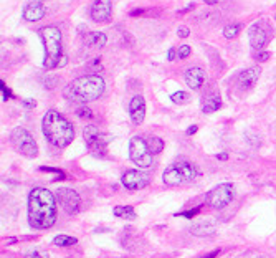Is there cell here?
I'll use <instances>...</instances> for the list:
<instances>
[{
    "instance_id": "obj_1",
    "label": "cell",
    "mask_w": 276,
    "mask_h": 258,
    "mask_svg": "<svg viewBox=\"0 0 276 258\" xmlns=\"http://www.w3.org/2000/svg\"><path fill=\"white\" fill-rule=\"evenodd\" d=\"M56 222V196L45 187L28 194V223L37 230H46Z\"/></svg>"
},
{
    "instance_id": "obj_2",
    "label": "cell",
    "mask_w": 276,
    "mask_h": 258,
    "mask_svg": "<svg viewBox=\"0 0 276 258\" xmlns=\"http://www.w3.org/2000/svg\"><path fill=\"white\" fill-rule=\"evenodd\" d=\"M42 131L45 139L55 148H66L75 138L73 124L55 109L46 111L45 116H43Z\"/></svg>"
},
{
    "instance_id": "obj_3",
    "label": "cell",
    "mask_w": 276,
    "mask_h": 258,
    "mask_svg": "<svg viewBox=\"0 0 276 258\" xmlns=\"http://www.w3.org/2000/svg\"><path fill=\"white\" fill-rule=\"evenodd\" d=\"M104 91V81L99 75H86L78 78L65 90L68 101L75 104H86L88 101L98 100Z\"/></svg>"
},
{
    "instance_id": "obj_4",
    "label": "cell",
    "mask_w": 276,
    "mask_h": 258,
    "mask_svg": "<svg viewBox=\"0 0 276 258\" xmlns=\"http://www.w3.org/2000/svg\"><path fill=\"white\" fill-rule=\"evenodd\" d=\"M40 37L45 45V65L46 70H53L60 65L61 58V32L56 27H45L40 30Z\"/></svg>"
},
{
    "instance_id": "obj_5",
    "label": "cell",
    "mask_w": 276,
    "mask_h": 258,
    "mask_svg": "<svg viewBox=\"0 0 276 258\" xmlns=\"http://www.w3.org/2000/svg\"><path fill=\"white\" fill-rule=\"evenodd\" d=\"M197 176H198V169L195 167V164L188 162L185 159H181V160L172 162L166 169V172H164V176H162V181L166 186L174 187V186H181V184L190 182Z\"/></svg>"
},
{
    "instance_id": "obj_6",
    "label": "cell",
    "mask_w": 276,
    "mask_h": 258,
    "mask_svg": "<svg viewBox=\"0 0 276 258\" xmlns=\"http://www.w3.org/2000/svg\"><path fill=\"white\" fill-rule=\"evenodd\" d=\"M129 157L138 167H151L152 165V153L149 149L146 139L141 136H134L129 141Z\"/></svg>"
},
{
    "instance_id": "obj_7",
    "label": "cell",
    "mask_w": 276,
    "mask_h": 258,
    "mask_svg": "<svg viewBox=\"0 0 276 258\" xmlns=\"http://www.w3.org/2000/svg\"><path fill=\"white\" fill-rule=\"evenodd\" d=\"M10 143L13 144V148H15L22 155H25V157H30V159L37 157L38 146L35 143V139H33V136L28 133L27 129H23V128L13 129L10 134Z\"/></svg>"
},
{
    "instance_id": "obj_8",
    "label": "cell",
    "mask_w": 276,
    "mask_h": 258,
    "mask_svg": "<svg viewBox=\"0 0 276 258\" xmlns=\"http://www.w3.org/2000/svg\"><path fill=\"white\" fill-rule=\"evenodd\" d=\"M83 138L85 143L88 146L90 153L98 155V157H103L106 154V146H108V139L104 138V134L96 128L93 124H88L83 129Z\"/></svg>"
},
{
    "instance_id": "obj_9",
    "label": "cell",
    "mask_w": 276,
    "mask_h": 258,
    "mask_svg": "<svg viewBox=\"0 0 276 258\" xmlns=\"http://www.w3.org/2000/svg\"><path fill=\"white\" fill-rule=\"evenodd\" d=\"M231 199H233V186H231V184H220V186H217L215 189H212V191L207 194V202H209V206L212 208H217V210L229 206L231 202Z\"/></svg>"
},
{
    "instance_id": "obj_10",
    "label": "cell",
    "mask_w": 276,
    "mask_h": 258,
    "mask_svg": "<svg viewBox=\"0 0 276 258\" xmlns=\"http://www.w3.org/2000/svg\"><path fill=\"white\" fill-rule=\"evenodd\" d=\"M271 35H273V28L270 27L268 22L265 20H260L253 23V27L250 28V43L251 47L255 48V50H261L266 43L270 42Z\"/></svg>"
},
{
    "instance_id": "obj_11",
    "label": "cell",
    "mask_w": 276,
    "mask_h": 258,
    "mask_svg": "<svg viewBox=\"0 0 276 258\" xmlns=\"http://www.w3.org/2000/svg\"><path fill=\"white\" fill-rule=\"evenodd\" d=\"M56 201L60 202V206L63 207V210L66 213H76L80 210V196L71 189L61 187L55 192Z\"/></svg>"
},
{
    "instance_id": "obj_12",
    "label": "cell",
    "mask_w": 276,
    "mask_h": 258,
    "mask_svg": "<svg viewBox=\"0 0 276 258\" xmlns=\"http://www.w3.org/2000/svg\"><path fill=\"white\" fill-rule=\"evenodd\" d=\"M121 182L129 191H139V189H144L149 184V176L144 172H139V170H126L121 177Z\"/></svg>"
},
{
    "instance_id": "obj_13",
    "label": "cell",
    "mask_w": 276,
    "mask_h": 258,
    "mask_svg": "<svg viewBox=\"0 0 276 258\" xmlns=\"http://www.w3.org/2000/svg\"><path fill=\"white\" fill-rule=\"evenodd\" d=\"M111 12H113V5L111 0H94L91 5V18L96 23H104L111 18Z\"/></svg>"
},
{
    "instance_id": "obj_14",
    "label": "cell",
    "mask_w": 276,
    "mask_h": 258,
    "mask_svg": "<svg viewBox=\"0 0 276 258\" xmlns=\"http://www.w3.org/2000/svg\"><path fill=\"white\" fill-rule=\"evenodd\" d=\"M129 116L133 124H142L144 118H146V101L141 95H136L129 103Z\"/></svg>"
},
{
    "instance_id": "obj_15",
    "label": "cell",
    "mask_w": 276,
    "mask_h": 258,
    "mask_svg": "<svg viewBox=\"0 0 276 258\" xmlns=\"http://www.w3.org/2000/svg\"><path fill=\"white\" fill-rule=\"evenodd\" d=\"M46 13V8L43 5L42 2H38V0H33L28 5L23 8V18H25L27 22H38L42 20L43 17H45Z\"/></svg>"
},
{
    "instance_id": "obj_16",
    "label": "cell",
    "mask_w": 276,
    "mask_h": 258,
    "mask_svg": "<svg viewBox=\"0 0 276 258\" xmlns=\"http://www.w3.org/2000/svg\"><path fill=\"white\" fill-rule=\"evenodd\" d=\"M203 81H205V73H203L202 68L193 66V68H188L185 71V83L188 88L198 90L203 85Z\"/></svg>"
},
{
    "instance_id": "obj_17",
    "label": "cell",
    "mask_w": 276,
    "mask_h": 258,
    "mask_svg": "<svg viewBox=\"0 0 276 258\" xmlns=\"http://www.w3.org/2000/svg\"><path fill=\"white\" fill-rule=\"evenodd\" d=\"M260 78V68H248L238 75V85L240 90H250Z\"/></svg>"
},
{
    "instance_id": "obj_18",
    "label": "cell",
    "mask_w": 276,
    "mask_h": 258,
    "mask_svg": "<svg viewBox=\"0 0 276 258\" xmlns=\"http://www.w3.org/2000/svg\"><path fill=\"white\" fill-rule=\"evenodd\" d=\"M220 106H222V100L217 93H210V95L203 96V100H202V111L203 113H207V114L215 113V111L220 109Z\"/></svg>"
},
{
    "instance_id": "obj_19",
    "label": "cell",
    "mask_w": 276,
    "mask_h": 258,
    "mask_svg": "<svg viewBox=\"0 0 276 258\" xmlns=\"http://www.w3.org/2000/svg\"><path fill=\"white\" fill-rule=\"evenodd\" d=\"M114 215L119 217V218H124V220H134L136 218V212L133 207L129 206H118L114 207Z\"/></svg>"
},
{
    "instance_id": "obj_20",
    "label": "cell",
    "mask_w": 276,
    "mask_h": 258,
    "mask_svg": "<svg viewBox=\"0 0 276 258\" xmlns=\"http://www.w3.org/2000/svg\"><path fill=\"white\" fill-rule=\"evenodd\" d=\"M86 43L90 47H104L106 45V35L99 32H91L86 35Z\"/></svg>"
},
{
    "instance_id": "obj_21",
    "label": "cell",
    "mask_w": 276,
    "mask_h": 258,
    "mask_svg": "<svg viewBox=\"0 0 276 258\" xmlns=\"http://www.w3.org/2000/svg\"><path fill=\"white\" fill-rule=\"evenodd\" d=\"M146 143H147V146H149V149H151L152 155L162 153V149H164V141H162L161 138H157V136H149Z\"/></svg>"
},
{
    "instance_id": "obj_22",
    "label": "cell",
    "mask_w": 276,
    "mask_h": 258,
    "mask_svg": "<svg viewBox=\"0 0 276 258\" xmlns=\"http://www.w3.org/2000/svg\"><path fill=\"white\" fill-rule=\"evenodd\" d=\"M53 243H55L56 247H71L76 243V238L70 237V235H58V237H55Z\"/></svg>"
},
{
    "instance_id": "obj_23",
    "label": "cell",
    "mask_w": 276,
    "mask_h": 258,
    "mask_svg": "<svg viewBox=\"0 0 276 258\" xmlns=\"http://www.w3.org/2000/svg\"><path fill=\"white\" fill-rule=\"evenodd\" d=\"M240 30H241V27L238 25V23H230V25H227L224 28V35H225V38L231 40V38H235L236 35H238Z\"/></svg>"
},
{
    "instance_id": "obj_24",
    "label": "cell",
    "mask_w": 276,
    "mask_h": 258,
    "mask_svg": "<svg viewBox=\"0 0 276 258\" xmlns=\"http://www.w3.org/2000/svg\"><path fill=\"white\" fill-rule=\"evenodd\" d=\"M171 100H172V103H176V104H185L188 100H190V95L185 93V91H177V93H174L171 96Z\"/></svg>"
},
{
    "instance_id": "obj_25",
    "label": "cell",
    "mask_w": 276,
    "mask_h": 258,
    "mask_svg": "<svg viewBox=\"0 0 276 258\" xmlns=\"http://www.w3.org/2000/svg\"><path fill=\"white\" fill-rule=\"evenodd\" d=\"M215 230L214 227H209L207 228L205 223H197V227L192 228V233H195V235H212Z\"/></svg>"
},
{
    "instance_id": "obj_26",
    "label": "cell",
    "mask_w": 276,
    "mask_h": 258,
    "mask_svg": "<svg viewBox=\"0 0 276 258\" xmlns=\"http://www.w3.org/2000/svg\"><path fill=\"white\" fill-rule=\"evenodd\" d=\"M76 113H78L80 118H83V119H91V118H93V113H91V109L86 108L85 104L78 106V111H76Z\"/></svg>"
},
{
    "instance_id": "obj_27",
    "label": "cell",
    "mask_w": 276,
    "mask_h": 258,
    "mask_svg": "<svg viewBox=\"0 0 276 258\" xmlns=\"http://www.w3.org/2000/svg\"><path fill=\"white\" fill-rule=\"evenodd\" d=\"M190 47L188 45H181L179 47V50H177V58L179 60H184V58H187L188 55H190Z\"/></svg>"
},
{
    "instance_id": "obj_28",
    "label": "cell",
    "mask_w": 276,
    "mask_h": 258,
    "mask_svg": "<svg viewBox=\"0 0 276 258\" xmlns=\"http://www.w3.org/2000/svg\"><path fill=\"white\" fill-rule=\"evenodd\" d=\"M202 207H195V208H192V210H187V212H182V213H176V217H187V218H190V217H193L195 215V213H198V210H200Z\"/></svg>"
},
{
    "instance_id": "obj_29",
    "label": "cell",
    "mask_w": 276,
    "mask_h": 258,
    "mask_svg": "<svg viewBox=\"0 0 276 258\" xmlns=\"http://www.w3.org/2000/svg\"><path fill=\"white\" fill-rule=\"evenodd\" d=\"M40 170H43V172H53V174H56V176H65V174H63V170H60V169H51V167H45V165H42Z\"/></svg>"
},
{
    "instance_id": "obj_30",
    "label": "cell",
    "mask_w": 276,
    "mask_h": 258,
    "mask_svg": "<svg viewBox=\"0 0 276 258\" xmlns=\"http://www.w3.org/2000/svg\"><path fill=\"white\" fill-rule=\"evenodd\" d=\"M268 58H270V53H268V52H260V53H256V61H260V63L266 61Z\"/></svg>"
},
{
    "instance_id": "obj_31",
    "label": "cell",
    "mask_w": 276,
    "mask_h": 258,
    "mask_svg": "<svg viewBox=\"0 0 276 258\" xmlns=\"http://www.w3.org/2000/svg\"><path fill=\"white\" fill-rule=\"evenodd\" d=\"M177 58V50L176 48H171V50H169V53H167V60L169 61H174Z\"/></svg>"
},
{
    "instance_id": "obj_32",
    "label": "cell",
    "mask_w": 276,
    "mask_h": 258,
    "mask_svg": "<svg viewBox=\"0 0 276 258\" xmlns=\"http://www.w3.org/2000/svg\"><path fill=\"white\" fill-rule=\"evenodd\" d=\"M2 95H3V100H10V98H12L10 90L5 88V85H3V83H2Z\"/></svg>"
},
{
    "instance_id": "obj_33",
    "label": "cell",
    "mask_w": 276,
    "mask_h": 258,
    "mask_svg": "<svg viewBox=\"0 0 276 258\" xmlns=\"http://www.w3.org/2000/svg\"><path fill=\"white\" fill-rule=\"evenodd\" d=\"M177 35L181 38H187L188 37V28H179L177 30Z\"/></svg>"
},
{
    "instance_id": "obj_34",
    "label": "cell",
    "mask_w": 276,
    "mask_h": 258,
    "mask_svg": "<svg viewBox=\"0 0 276 258\" xmlns=\"http://www.w3.org/2000/svg\"><path fill=\"white\" fill-rule=\"evenodd\" d=\"M219 255H220V250H214L212 253H209V255H203L202 258H217Z\"/></svg>"
},
{
    "instance_id": "obj_35",
    "label": "cell",
    "mask_w": 276,
    "mask_h": 258,
    "mask_svg": "<svg viewBox=\"0 0 276 258\" xmlns=\"http://www.w3.org/2000/svg\"><path fill=\"white\" fill-rule=\"evenodd\" d=\"M197 129H198V128H197V126H190V128H188V129H187V134H188V136L195 134V133H197Z\"/></svg>"
},
{
    "instance_id": "obj_36",
    "label": "cell",
    "mask_w": 276,
    "mask_h": 258,
    "mask_svg": "<svg viewBox=\"0 0 276 258\" xmlns=\"http://www.w3.org/2000/svg\"><path fill=\"white\" fill-rule=\"evenodd\" d=\"M23 104L27 106V108H35V101H23Z\"/></svg>"
},
{
    "instance_id": "obj_37",
    "label": "cell",
    "mask_w": 276,
    "mask_h": 258,
    "mask_svg": "<svg viewBox=\"0 0 276 258\" xmlns=\"http://www.w3.org/2000/svg\"><path fill=\"white\" fill-rule=\"evenodd\" d=\"M227 157H229V155H227L225 153H222V154L217 155V159H220V160H227Z\"/></svg>"
},
{
    "instance_id": "obj_38",
    "label": "cell",
    "mask_w": 276,
    "mask_h": 258,
    "mask_svg": "<svg viewBox=\"0 0 276 258\" xmlns=\"http://www.w3.org/2000/svg\"><path fill=\"white\" fill-rule=\"evenodd\" d=\"M32 258H48V257H42L38 252H33V253H32Z\"/></svg>"
},
{
    "instance_id": "obj_39",
    "label": "cell",
    "mask_w": 276,
    "mask_h": 258,
    "mask_svg": "<svg viewBox=\"0 0 276 258\" xmlns=\"http://www.w3.org/2000/svg\"><path fill=\"white\" fill-rule=\"evenodd\" d=\"M205 3H209V5H215V3H219V0H203Z\"/></svg>"
},
{
    "instance_id": "obj_40",
    "label": "cell",
    "mask_w": 276,
    "mask_h": 258,
    "mask_svg": "<svg viewBox=\"0 0 276 258\" xmlns=\"http://www.w3.org/2000/svg\"><path fill=\"white\" fill-rule=\"evenodd\" d=\"M260 258H266V257H260Z\"/></svg>"
},
{
    "instance_id": "obj_41",
    "label": "cell",
    "mask_w": 276,
    "mask_h": 258,
    "mask_svg": "<svg viewBox=\"0 0 276 258\" xmlns=\"http://www.w3.org/2000/svg\"><path fill=\"white\" fill-rule=\"evenodd\" d=\"M275 18H276V17H275Z\"/></svg>"
}]
</instances>
